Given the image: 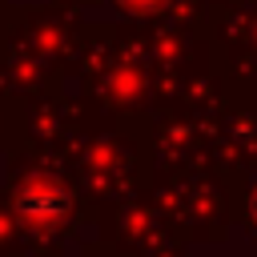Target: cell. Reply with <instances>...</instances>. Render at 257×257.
Here are the masks:
<instances>
[{
  "label": "cell",
  "instance_id": "obj_1",
  "mask_svg": "<svg viewBox=\"0 0 257 257\" xmlns=\"http://www.w3.org/2000/svg\"><path fill=\"white\" fill-rule=\"evenodd\" d=\"M253 217H257V197H253Z\"/></svg>",
  "mask_w": 257,
  "mask_h": 257
},
{
  "label": "cell",
  "instance_id": "obj_2",
  "mask_svg": "<svg viewBox=\"0 0 257 257\" xmlns=\"http://www.w3.org/2000/svg\"><path fill=\"white\" fill-rule=\"evenodd\" d=\"M145 4H149V0H145Z\"/></svg>",
  "mask_w": 257,
  "mask_h": 257
}]
</instances>
